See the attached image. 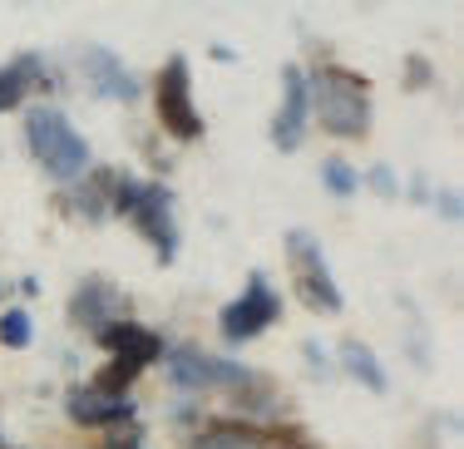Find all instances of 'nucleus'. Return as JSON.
Instances as JSON below:
<instances>
[{
    "instance_id": "5",
    "label": "nucleus",
    "mask_w": 464,
    "mask_h": 449,
    "mask_svg": "<svg viewBox=\"0 0 464 449\" xmlns=\"http://www.w3.org/2000/svg\"><path fill=\"white\" fill-rule=\"evenodd\" d=\"M153 109H159V124L169 129L179 144L203 139V114H198V104H193V74H188L183 54L163 60L159 80H153Z\"/></svg>"
},
{
    "instance_id": "10",
    "label": "nucleus",
    "mask_w": 464,
    "mask_h": 449,
    "mask_svg": "<svg viewBox=\"0 0 464 449\" xmlns=\"http://www.w3.org/2000/svg\"><path fill=\"white\" fill-rule=\"evenodd\" d=\"M99 346L109 350V360H124V366H153V360H163V336L159 331H149V326H139L134 316L129 321H114V326H104V331L94 336Z\"/></svg>"
},
{
    "instance_id": "2",
    "label": "nucleus",
    "mask_w": 464,
    "mask_h": 449,
    "mask_svg": "<svg viewBox=\"0 0 464 449\" xmlns=\"http://www.w3.org/2000/svg\"><path fill=\"white\" fill-rule=\"evenodd\" d=\"M25 144H30V153H35L40 168H45L50 178H60V183H74V178L90 173V139L50 104H40V109L25 114Z\"/></svg>"
},
{
    "instance_id": "18",
    "label": "nucleus",
    "mask_w": 464,
    "mask_h": 449,
    "mask_svg": "<svg viewBox=\"0 0 464 449\" xmlns=\"http://www.w3.org/2000/svg\"><path fill=\"white\" fill-rule=\"evenodd\" d=\"M139 440H143V430H134V425H119V435H109L104 449H139Z\"/></svg>"
},
{
    "instance_id": "6",
    "label": "nucleus",
    "mask_w": 464,
    "mask_h": 449,
    "mask_svg": "<svg viewBox=\"0 0 464 449\" xmlns=\"http://www.w3.org/2000/svg\"><path fill=\"white\" fill-rule=\"evenodd\" d=\"M163 366H169L173 386L179 390H218L223 386L227 396L237 386H247L252 370L237 366V360H223V356H208L198 346H179V350H163Z\"/></svg>"
},
{
    "instance_id": "9",
    "label": "nucleus",
    "mask_w": 464,
    "mask_h": 449,
    "mask_svg": "<svg viewBox=\"0 0 464 449\" xmlns=\"http://www.w3.org/2000/svg\"><path fill=\"white\" fill-rule=\"evenodd\" d=\"M306 109H312V94H306V74L296 64L282 70V114L272 119V144L282 153H296L302 148V134H306Z\"/></svg>"
},
{
    "instance_id": "8",
    "label": "nucleus",
    "mask_w": 464,
    "mask_h": 449,
    "mask_svg": "<svg viewBox=\"0 0 464 449\" xmlns=\"http://www.w3.org/2000/svg\"><path fill=\"white\" fill-rule=\"evenodd\" d=\"M129 311H134V306H129V297L114 287V282H104V277H90V282H84V287L70 297V316H74L80 326H90L94 336L104 331V326H114V321H129Z\"/></svg>"
},
{
    "instance_id": "16",
    "label": "nucleus",
    "mask_w": 464,
    "mask_h": 449,
    "mask_svg": "<svg viewBox=\"0 0 464 449\" xmlns=\"http://www.w3.org/2000/svg\"><path fill=\"white\" fill-rule=\"evenodd\" d=\"M322 183H326V193H336V198H351V193L361 188L356 168H351L346 158H326V168H322Z\"/></svg>"
},
{
    "instance_id": "13",
    "label": "nucleus",
    "mask_w": 464,
    "mask_h": 449,
    "mask_svg": "<svg viewBox=\"0 0 464 449\" xmlns=\"http://www.w3.org/2000/svg\"><path fill=\"white\" fill-rule=\"evenodd\" d=\"M114 198H119V173L114 168H94L90 178L70 193V207L80 217H90V223H99V217L114 213Z\"/></svg>"
},
{
    "instance_id": "7",
    "label": "nucleus",
    "mask_w": 464,
    "mask_h": 449,
    "mask_svg": "<svg viewBox=\"0 0 464 449\" xmlns=\"http://www.w3.org/2000/svg\"><path fill=\"white\" fill-rule=\"evenodd\" d=\"M277 316H282L277 287H272L267 277H247L242 297H232L223 311H218V331H223L227 341H252V336H262L267 326H277Z\"/></svg>"
},
{
    "instance_id": "20",
    "label": "nucleus",
    "mask_w": 464,
    "mask_h": 449,
    "mask_svg": "<svg viewBox=\"0 0 464 449\" xmlns=\"http://www.w3.org/2000/svg\"><path fill=\"white\" fill-rule=\"evenodd\" d=\"M272 449H316V444H306V440H292V444H272Z\"/></svg>"
},
{
    "instance_id": "11",
    "label": "nucleus",
    "mask_w": 464,
    "mask_h": 449,
    "mask_svg": "<svg viewBox=\"0 0 464 449\" xmlns=\"http://www.w3.org/2000/svg\"><path fill=\"white\" fill-rule=\"evenodd\" d=\"M64 410H70L74 425H84V430H119V425H134V400L129 396H99V390H70V400H64Z\"/></svg>"
},
{
    "instance_id": "17",
    "label": "nucleus",
    "mask_w": 464,
    "mask_h": 449,
    "mask_svg": "<svg viewBox=\"0 0 464 449\" xmlns=\"http://www.w3.org/2000/svg\"><path fill=\"white\" fill-rule=\"evenodd\" d=\"M30 336H35V326H30L25 311H5V316H0V346H30Z\"/></svg>"
},
{
    "instance_id": "12",
    "label": "nucleus",
    "mask_w": 464,
    "mask_h": 449,
    "mask_svg": "<svg viewBox=\"0 0 464 449\" xmlns=\"http://www.w3.org/2000/svg\"><path fill=\"white\" fill-rule=\"evenodd\" d=\"M80 64L90 70V84H94L99 94H109V100H139V80L124 70V60H119L114 50L84 45L80 50Z\"/></svg>"
},
{
    "instance_id": "4",
    "label": "nucleus",
    "mask_w": 464,
    "mask_h": 449,
    "mask_svg": "<svg viewBox=\"0 0 464 449\" xmlns=\"http://www.w3.org/2000/svg\"><path fill=\"white\" fill-rule=\"evenodd\" d=\"M286 262H292V282H296V297H302L312 311L336 316L341 311V287L326 267V252L306 227H292L286 233Z\"/></svg>"
},
{
    "instance_id": "14",
    "label": "nucleus",
    "mask_w": 464,
    "mask_h": 449,
    "mask_svg": "<svg viewBox=\"0 0 464 449\" xmlns=\"http://www.w3.org/2000/svg\"><path fill=\"white\" fill-rule=\"evenodd\" d=\"M40 84V60L35 54H20V60L0 64V114L25 104V94Z\"/></svg>"
},
{
    "instance_id": "3",
    "label": "nucleus",
    "mask_w": 464,
    "mask_h": 449,
    "mask_svg": "<svg viewBox=\"0 0 464 449\" xmlns=\"http://www.w3.org/2000/svg\"><path fill=\"white\" fill-rule=\"evenodd\" d=\"M114 213H129V223L153 243L159 262L179 257V217H173V188L169 183H139V178H119V198Z\"/></svg>"
},
{
    "instance_id": "1",
    "label": "nucleus",
    "mask_w": 464,
    "mask_h": 449,
    "mask_svg": "<svg viewBox=\"0 0 464 449\" xmlns=\"http://www.w3.org/2000/svg\"><path fill=\"white\" fill-rule=\"evenodd\" d=\"M306 94H312L316 114H322V129L331 139H366L371 134V80L366 74L326 64V70L306 74Z\"/></svg>"
},
{
    "instance_id": "19",
    "label": "nucleus",
    "mask_w": 464,
    "mask_h": 449,
    "mask_svg": "<svg viewBox=\"0 0 464 449\" xmlns=\"http://www.w3.org/2000/svg\"><path fill=\"white\" fill-rule=\"evenodd\" d=\"M405 70H411V80H405L411 90H415V84H430V64L425 60H415V54H411V60H405Z\"/></svg>"
},
{
    "instance_id": "15",
    "label": "nucleus",
    "mask_w": 464,
    "mask_h": 449,
    "mask_svg": "<svg viewBox=\"0 0 464 449\" xmlns=\"http://www.w3.org/2000/svg\"><path fill=\"white\" fill-rule=\"evenodd\" d=\"M341 370H346V376H356L366 390H375V396L385 390V370H381V360H375L361 341H346V346H341Z\"/></svg>"
}]
</instances>
